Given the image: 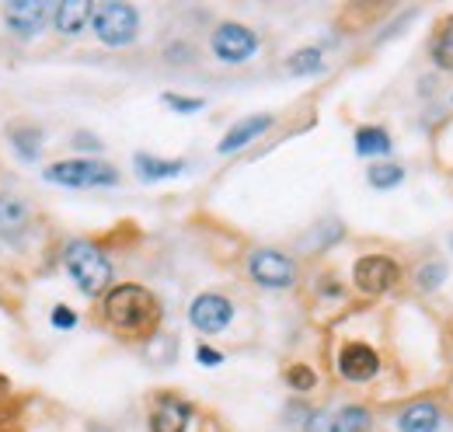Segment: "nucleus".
<instances>
[{
    "label": "nucleus",
    "mask_w": 453,
    "mask_h": 432,
    "mask_svg": "<svg viewBox=\"0 0 453 432\" xmlns=\"http://www.w3.org/2000/svg\"><path fill=\"white\" fill-rule=\"evenodd\" d=\"M303 432H335V415L332 412H311L303 419Z\"/></svg>",
    "instance_id": "393cba45"
},
{
    "label": "nucleus",
    "mask_w": 453,
    "mask_h": 432,
    "mask_svg": "<svg viewBox=\"0 0 453 432\" xmlns=\"http://www.w3.org/2000/svg\"><path fill=\"white\" fill-rule=\"evenodd\" d=\"M366 181L373 185V189H395L404 181V171L397 167V164H373L370 171H366Z\"/></svg>",
    "instance_id": "412c9836"
},
{
    "label": "nucleus",
    "mask_w": 453,
    "mask_h": 432,
    "mask_svg": "<svg viewBox=\"0 0 453 432\" xmlns=\"http://www.w3.org/2000/svg\"><path fill=\"white\" fill-rule=\"evenodd\" d=\"M352 279H356V286H359L363 293L380 297V293H388V289H395L397 286L401 269L395 266V258H388V255H366V258L356 262Z\"/></svg>",
    "instance_id": "0eeeda50"
},
{
    "label": "nucleus",
    "mask_w": 453,
    "mask_h": 432,
    "mask_svg": "<svg viewBox=\"0 0 453 432\" xmlns=\"http://www.w3.org/2000/svg\"><path fill=\"white\" fill-rule=\"evenodd\" d=\"M165 105L174 108V112H181V115H192V112H199L206 102H203V98H185V95H165Z\"/></svg>",
    "instance_id": "a878e982"
},
{
    "label": "nucleus",
    "mask_w": 453,
    "mask_h": 432,
    "mask_svg": "<svg viewBox=\"0 0 453 432\" xmlns=\"http://www.w3.org/2000/svg\"><path fill=\"white\" fill-rule=\"evenodd\" d=\"M286 70H289L293 77H311V73H321V70H325V56H321V50H314V46L296 50V53L286 59Z\"/></svg>",
    "instance_id": "6ab92c4d"
},
{
    "label": "nucleus",
    "mask_w": 453,
    "mask_h": 432,
    "mask_svg": "<svg viewBox=\"0 0 453 432\" xmlns=\"http://www.w3.org/2000/svg\"><path fill=\"white\" fill-rule=\"evenodd\" d=\"M63 266L84 297H102L112 282V262L95 241H70L63 248Z\"/></svg>",
    "instance_id": "f03ea898"
},
{
    "label": "nucleus",
    "mask_w": 453,
    "mask_h": 432,
    "mask_svg": "<svg viewBox=\"0 0 453 432\" xmlns=\"http://www.w3.org/2000/svg\"><path fill=\"white\" fill-rule=\"evenodd\" d=\"M286 383H289V390L307 394V390H314V387H318V374H314L311 366L296 363V366H289V370H286Z\"/></svg>",
    "instance_id": "5701e85b"
},
{
    "label": "nucleus",
    "mask_w": 453,
    "mask_h": 432,
    "mask_svg": "<svg viewBox=\"0 0 453 432\" xmlns=\"http://www.w3.org/2000/svg\"><path fill=\"white\" fill-rule=\"evenodd\" d=\"M105 318L119 331H129V335H140V331H150L157 318H161V307H157V297L147 289V286H136V282H122L112 286L105 293Z\"/></svg>",
    "instance_id": "f257e3e1"
},
{
    "label": "nucleus",
    "mask_w": 453,
    "mask_h": 432,
    "mask_svg": "<svg viewBox=\"0 0 453 432\" xmlns=\"http://www.w3.org/2000/svg\"><path fill=\"white\" fill-rule=\"evenodd\" d=\"M248 275L262 289H289L296 282V262L276 248H258L248 258Z\"/></svg>",
    "instance_id": "39448f33"
},
{
    "label": "nucleus",
    "mask_w": 453,
    "mask_h": 432,
    "mask_svg": "<svg viewBox=\"0 0 453 432\" xmlns=\"http://www.w3.org/2000/svg\"><path fill=\"white\" fill-rule=\"evenodd\" d=\"M188 321L203 335H220L226 324L234 321V304L224 293H199L188 307Z\"/></svg>",
    "instance_id": "6e6552de"
},
{
    "label": "nucleus",
    "mask_w": 453,
    "mask_h": 432,
    "mask_svg": "<svg viewBox=\"0 0 453 432\" xmlns=\"http://www.w3.org/2000/svg\"><path fill=\"white\" fill-rule=\"evenodd\" d=\"M339 374L345 380H352V383H366V380H373L380 374V356L370 345L352 342L339 352Z\"/></svg>",
    "instance_id": "9b49d317"
},
{
    "label": "nucleus",
    "mask_w": 453,
    "mask_h": 432,
    "mask_svg": "<svg viewBox=\"0 0 453 432\" xmlns=\"http://www.w3.org/2000/svg\"><path fill=\"white\" fill-rule=\"evenodd\" d=\"M196 359H199L203 366H220V363H224V352H217V349H210V345H199V349H196Z\"/></svg>",
    "instance_id": "cd10ccee"
},
{
    "label": "nucleus",
    "mask_w": 453,
    "mask_h": 432,
    "mask_svg": "<svg viewBox=\"0 0 453 432\" xmlns=\"http://www.w3.org/2000/svg\"><path fill=\"white\" fill-rule=\"evenodd\" d=\"M42 178L50 185L63 189H109L119 181V171L105 161H91V158H73V161H57L42 171Z\"/></svg>",
    "instance_id": "7ed1b4c3"
},
{
    "label": "nucleus",
    "mask_w": 453,
    "mask_h": 432,
    "mask_svg": "<svg viewBox=\"0 0 453 432\" xmlns=\"http://www.w3.org/2000/svg\"><path fill=\"white\" fill-rule=\"evenodd\" d=\"M32 230V210L21 196L0 192V241L11 248H21Z\"/></svg>",
    "instance_id": "1a4fd4ad"
},
{
    "label": "nucleus",
    "mask_w": 453,
    "mask_h": 432,
    "mask_svg": "<svg viewBox=\"0 0 453 432\" xmlns=\"http://www.w3.org/2000/svg\"><path fill=\"white\" fill-rule=\"evenodd\" d=\"M370 422V408L363 405H345L342 412H335V432H366Z\"/></svg>",
    "instance_id": "aec40b11"
},
{
    "label": "nucleus",
    "mask_w": 453,
    "mask_h": 432,
    "mask_svg": "<svg viewBox=\"0 0 453 432\" xmlns=\"http://www.w3.org/2000/svg\"><path fill=\"white\" fill-rule=\"evenodd\" d=\"M88 432H112V429H105V426H91Z\"/></svg>",
    "instance_id": "c756f323"
},
{
    "label": "nucleus",
    "mask_w": 453,
    "mask_h": 432,
    "mask_svg": "<svg viewBox=\"0 0 453 432\" xmlns=\"http://www.w3.org/2000/svg\"><path fill=\"white\" fill-rule=\"evenodd\" d=\"M46 14H50V4H46V0H11V4L4 7L7 32L18 35V39L39 35V28L46 25Z\"/></svg>",
    "instance_id": "9d476101"
},
{
    "label": "nucleus",
    "mask_w": 453,
    "mask_h": 432,
    "mask_svg": "<svg viewBox=\"0 0 453 432\" xmlns=\"http://www.w3.org/2000/svg\"><path fill=\"white\" fill-rule=\"evenodd\" d=\"M50 321H53V328H59V331H70V328H77V314L59 304V307H53V318H50Z\"/></svg>",
    "instance_id": "bb28decb"
},
{
    "label": "nucleus",
    "mask_w": 453,
    "mask_h": 432,
    "mask_svg": "<svg viewBox=\"0 0 453 432\" xmlns=\"http://www.w3.org/2000/svg\"><path fill=\"white\" fill-rule=\"evenodd\" d=\"M388 150H391L388 129H380V126H363V129H356V154H359V158H380V154H388Z\"/></svg>",
    "instance_id": "a211bd4d"
},
{
    "label": "nucleus",
    "mask_w": 453,
    "mask_h": 432,
    "mask_svg": "<svg viewBox=\"0 0 453 432\" xmlns=\"http://www.w3.org/2000/svg\"><path fill=\"white\" fill-rule=\"evenodd\" d=\"M401 432H436L440 429V408L433 401H415L397 415Z\"/></svg>",
    "instance_id": "2eb2a0df"
},
{
    "label": "nucleus",
    "mask_w": 453,
    "mask_h": 432,
    "mask_svg": "<svg viewBox=\"0 0 453 432\" xmlns=\"http://www.w3.org/2000/svg\"><path fill=\"white\" fill-rule=\"evenodd\" d=\"M265 129H273V115H248V119H241V122H234L230 129H226V136L220 140V154H234V150H241V147H248L251 140H258Z\"/></svg>",
    "instance_id": "ddd939ff"
},
{
    "label": "nucleus",
    "mask_w": 453,
    "mask_h": 432,
    "mask_svg": "<svg viewBox=\"0 0 453 432\" xmlns=\"http://www.w3.org/2000/svg\"><path fill=\"white\" fill-rule=\"evenodd\" d=\"M192 422V405L174 397V394H161L154 401V412H150V429L154 432H185Z\"/></svg>",
    "instance_id": "f8f14e48"
},
{
    "label": "nucleus",
    "mask_w": 453,
    "mask_h": 432,
    "mask_svg": "<svg viewBox=\"0 0 453 432\" xmlns=\"http://www.w3.org/2000/svg\"><path fill=\"white\" fill-rule=\"evenodd\" d=\"M4 390H7V377H0V394H4Z\"/></svg>",
    "instance_id": "7c9ffc66"
},
{
    "label": "nucleus",
    "mask_w": 453,
    "mask_h": 432,
    "mask_svg": "<svg viewBox=\"0 0 453 432\" xmlns=\"http://www.w3.org/2000/svg\"><path fill=\"white\" fill-rule=\"evenodd\" d=\"M91 14H95V4L91 0H63V4H57V11H53L57 32L59 35H81L88 28Z\"/></svg>",
    "instance_id": "4468645a"
},
{
    "label": "nucleus",
    "mask_w": 453,
    "mask_h": 432,
    "mask_svg": "<svg viewBox=\"0 0 453 432\" xmlns=\"http://www.w3.org/2000/svg\"><path fill=\"white\" fill-rule=\"evenodd\" d=\"M415 279H418V289H426V293H429V289L443 286V279H447V266H443V262H426Z\"/></svg>",
    "instance_id": "b1692460"
},
{
    "label": "nucleus",
    "mask_w": 453,
    "mask_h": 432,
    "mask_svg": "<svg viewBox=\"0 0 453 432\" xmlns=\"http://www.w3.org/2000/svg\"><path fill=\"white\" fill-rule=\"evenodd\" d=\"M133 167H136L140 181H165V178H178L185 171V161H168V158H154V154H136Z\"/></svg>",
    "instance_id": "dca6fc26"
},
{
    "label": "nucleus",
    "mask_w": 453,
    "mask_h": 432,
    "mask_svg": "<svg viewBox=\"0 0 453 432\" xmlns=\"http://www.w3.org/2000/svg\"><path fill=\"white\" fill-rule=\"evenodd\" d=\"M7 140H11V150L25 164L39 161V154H42V133L35 126H11L7 129Z\"/></svg>",
    "instance_id": "f3484780"
},
{
    "label": "nucleus",
    "mask_w": 453,
    "mask_h": 432,
    "mask_svg": "<svg viewBox=\"0 0 453 432\" xmlns=\"http://www.w3.org/2000/svg\"><path fill=\"white\" fill-rule=\"evenodd\" d=\"M210 50L220 63H248L258 53V35L248 25L226 21V25H217V32L210 39Z\"/></svg>",
    "instance_id": "423d86ee"
},
{
    "label": "nucleus",
    "mask_w": 453,
    "mask_h": 432,
    "mask_svg": "<svg viewBox=\"0 0 453 432\" xmlns=\"http://www.w3.org/2000/svg\"><path fill=\"white\" fill-rule=\"evenodd\" d=\"M73 143H77L81 150H102V143H98L91 133H77V136H73Z\"/></svg>",
    "instance_id": "c85d7f7f"
},
{
    "label": "nucleus",
    "mask_w": 453,
    "mask_h": 432,
    "mask_svg": "<svg viewBox=\"0 0 453 432\" xmlns=\"http://www.w3.org/2000/svg\"><path fill=\"white\" fill-rule=\"evenodd\" d=\"M433 63L440 70H453V25L440 32V39L433 42Z\"/></svg>",
    "instance_id": "4be33fe9"
},
{
    "label": "nucleus",
    "mask_w": 453,
    "mask_h": 432,
    "mask_svg": "<svg viewBox=\"0 0 453 432\" xmlns=\"http://www.w3.org/2000/svg\"><path fill=\"white\" fill-rule=\"evenodd\" d=\"M91 28L95 35L105 42V46H129L140 32V14L133 4H122V0H109V4H98L95 14H91Z\"/></svg>",
    "instance_id": "20e7f679"
}]
</instances>
